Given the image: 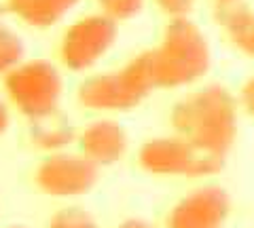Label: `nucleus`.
<instances>
[{
    "label": "nucleus",
    "mask_w": 254,
    "mask_h": 228,
    "mask_svg": "<svg viewBox=\"0 0 254 228\" xmlns=\"http://www.w3.org/2000/svg\"><path fill=\"white\" fill-rule=\"evenodd\" d=\"M240 101L222 85H208L189 93L172 108L170 121L176 136L190 144L227 156L237 139Z\"/></svg>",
    "instance_id": "1"
},
{
    "label": "nucleus",
    "mask_w": 254,
    "mask_h": 228,
    "mask_svg": "<svg viewBox=\"0 0 254 228\" xmlns=\"http://www.w3.org/2000/svg\"><path fill=\"white\" fill-rule=\"evenodd\" d=\"M210 45L190 17L168 19L161 41L153 49L157 89H180L201 81L210 70Z\"/></svg>",
    "instance_id": "2"
},
{
    "label": "nucleus",
    "mask_w": 254,
    "mask_h": 228,
    "mask_svg": "<svg viewBox=\"0 0 254 228\" xmlns=\"http://www.w3.org/2000/svg\"><path fill=\"white\" fill-rule=\"evenodd\" d=\"M153 91H157L153 49H146L133 55L121 70L85 78L76 97L81 106L98 112H129Z\"/></svg>",
    "instance_id": "3"
},
{
    "label": "nucleus",
    "mask_w": 254,
    "mask_h": 228,
    "mask_svg": "<svg viewBox=\"0 0 254 228\" xmlns=\"http://www.w3.org/2000/svg\"><path fill=\"white\" fill-rule=\"evenodd\" d=\"M227 156L190 144L180 136H165L146 139L138 150V163L146 174L153 176H185L208 178L220 174Z\"/></svg>",
    "instance_id": "4"
},
{
    "label": "nucleus",
    "mask_w": 254,
    "mask_h": 228,
    "mask_svg": "<svg viewBox=\"0 0 254 228\" xmlns=\"http://www.w3.org/2000/svg\"><path fill=\"white\" fill-rule=\"evenodd\" d=\"M4 91L11 104L28 119H38L60 108L62 74L47 59H28L4 74Z\"/></svg>",
    "instance_id": "5"
},
{
    "label": "nucleus",
    "mask_w": 254,
    "mask_h": 228,
    "mask_svg": "<svg viewBox=\"0 0 254 228\" xmlns=\"http://www.w3.org/2000/svg\"><path fill=\"white\" fill-rule=\"evenodd\" d=\"M119 36V23L104 13H91L76 19L62 36L60 59L70 72L93 68L113 49Z\"/></svg>",
    "instance_id": "6"
},
{
    "label": "nucleus",
    "mask_w": 254,
    "mask_h": 228,
    "mask_svg": "<svg viewBox=\"0 0 254 228\" xmlns=\"http://www.w3.org/2000/svg\"><path fill=\"white\" fill-rule=\"evenodd\" d=\"M100 178V167L85 154L53 152L38 165L36 186L49 196H81L93 190Z\"/></svg>",
    "instance_id": "7"
},
{
    "label": "nucleus",
    "mask_w": 254,
    "mask_h": 228,
    "mask_svg": "<svg viewBox=\"0 0 254 228\" xmlns=\"http://www.w3.org/2000/svg\"><path fill=\"white\" fill-rule=\"evenodd\" d=\"M231 214V196L220 186H201L174 205L168 228H222Z\"/></svg>",
    "instance_id": "8"
},
{
    "label": "nucleus",
    "mask_w": 254,
    "mask_h": 228,
    "mask_svg": "<svg viewBox=\"0 0 254 228\" xmlns=\"http://www.w3.org/2000/svg\"><path fill=\"white\" fill-rule=\"evenodd\" d=\"M129 137L123 125H119L113 119L93 121L89 127H85L78 136V148L89 161L98 167H108V165L119 163L127 152Z\"/></svg>",
    "instance_id": "9"
},
{
    "label": "nucleus",
    "mask_w": 254,
    "mask_h": 228,
    "mask_svg": "<svg viewBox=\"0 0 254 228\" xmlns=\"http://www.w3.org/2000/svg\"><path fill=\"white\" fill-rule=\"evenodd\" d=\"M214 17L233 49L254 59V9H250L244 0L222 2L216 4Z\"/></svg>",
    "instance_id": "10"
},
{
    "label": "nucleus",
    "mask_w": 254,
    "mask_h": 228,
    "mask_svg": "<svg viewBox=\"0 0 254 228\" xmlns=\"http://www.w3.org/2000/svg\"><path fill=\"white\" fill-rule=\"evenodd\" d=\"M30 133L32 141L43 148V150H62L64 146L74 141V129L70 125L68 116H64L58 110H53L49 114H43L38 119H30Z\"/></svg>",
    "instance_id": "11"
},
{
    "label": "nucleus",
    "mask_w": 254,
    "mask_h": 228,
    "mask_svg": "<svg viewBox=\"0 0 254 228\" xmlns=\"http://www.w3.org/2000/svg\"><path fill=\"white\" fill-rule=\"evenodd\" d=\"M81 0H13V15L34 28H51Z\"/></svg>",
    "instance_id": "12"
},
{
    "label": "nucleus",
    "mask_w": 254,
    "mask_h": 228,
    "mask_svg": "<svg viewBox=\"0 0 254 228\" xmlns=\"http://www.w3.org/2000/svg\"><path fill=\"white\" fill-rule=\"evenodd\" d=\"M23 55H26V49H23L19 34L4 21H0V74L4 76L9 70L19 66L23 61Z\"/></svg>",
    "instance_id": "13"
},
{
    "label": "nucleus",
    "mask_w": 254,
    "mask_h": 228,
    "mask_svg": "<svg viewBox=\"0 0 254 228\" xmlns=\"http://www.w3.org/2000/svg\"><path fill=\"white\" fill-rule=\"evenodd\" d=\"M100 6V13L108 15L117 23L129 21L144 9V0H95Z\"/></svg>",
    "instance_id": "14"
},
{
    "label": "nucleus",
    "mask_w": 254,
    "mask_h": 228,
    "mask_svg": "<svg viewBox=\"0 0 254 228\" xmlns=\"http://www.w3.org/2000/svg\"><path fill=\"white\" fill-rule=\"evenodd\" d=\"M49 228H100L98 222L81 207H64L51 218Z\"/></svg>",
    "instance_id": "15"
},
{
    "label": "nucleus",
    "mask_w": 254,
    "mask_h": 228,
    "mask_svg": "<svg viewBox=\"0 0 254 228\" xmlns=\"http://www.w3.org/2000/svg\"><path fill=\"white\" fill-rule=\"evenodd\" d=\"M197 0H155L157 9L161 11L168 19H178V17H189L195 9Z\"/></svg>",
    "instance_id": "16"
},
{
    "label": "nucleus",
    "mask_w": 254,
    "mask_h": 228,
    "mask_svg": "<svg viewBox=\"0 0 254 228\" xmlns=\"http://www.w3.org/2000/svg\"><path fill=\"white\" fill-rule=\"evenodd\" d=\"M237 101H240V108L244 110V112L248 114L250 119H254V74L242 85Z\"/></svg>",
    "instance_id": "17"
},
{
    "label": "nucleus",
    "mask_w": 254,
    "mask_h": 228,
    "mask_svg": "<svg viewBox=\"0 0 254 228\" xmlns=\"http://www.w3.org/2000/svg\"><path fill=\"white\" fill-rule=\"evenodd\" d=\"M11 125V112H9V106H6L4 99H0V136H4V131L9 129Z\"/></svg>",
    "instance_id": "18"
},
{
    "label": "nucleus",
    "mask_w": 254,
    "mask_h": 228,
    "mask_svg": "<svg viewBox=\"0 0 254 228\" xmlns=\"http://www.w3.org/2000/svg\"><path fill=\"white\" fill-rule=\"evenodd\" d=\"M115 228H153V226L146 224V222H142V220H125V222H121Z\"/></svg>",
    "instance_id": "19"
},
{
    "label": "nucleus",
    "mask_w": 254,
    "mask_h": 228,
    "mask_svg": "<svg viewBox=\"0 0 254 228\" xmlns=\"http://www.w3.org/2000/svg\"><path fill=\"white\" fill-rule=\"evenodd\" d=\"M6 13H13V0H0V17Z\"/></svg>",
    "instance_id": "20"
},
{
    "label": "nucleus",
    "mask_w": 254,
    "mask_h": 228,
    "mask_svg": "<svg viewBox=\"0 0 254 228\" xmlns=\"http://www.w3.org/2000/svg\"><path fill=\"white\" fill-rule=\"evenodd\" d=\"M216 4H222V2H237V0H214Z\"/></svg>",
    "instance_id": "21"
},
{
    "label": "nucleus",
    "mask_w": 254,
    "mask_h": 228,
    "mask_svg": "<svg viewBox=\"0 0 254 228\" xmlns=\"http://www.w3.org/2000/svg\"><path fill=\"white\" fill-rule=\"evenodd\" d=\"M11 228H21V226H11Z\"/></svg>",
    "instance_id": "22"
}]
</instances>
